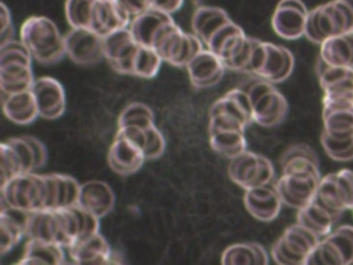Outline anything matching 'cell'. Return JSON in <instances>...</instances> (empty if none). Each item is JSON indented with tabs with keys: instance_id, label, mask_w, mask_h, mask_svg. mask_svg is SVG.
Masks as SVG:
<instances>
[{
	"instance_id": "cell-47",
	"label": "cell",
	"mask_w": 353,
	"mask_h": 265,
	"mask_svg": "<svg viewBox=\"0 0 353 265\" xmlns=\"http://www.w3.org/2000/svg\"><path fill=\"white\" fill-rule=\"evenodd\" d=\"M183 1L185 0H153V7L167 14H172L183 6Z\"/></svg>"
},
{
	"instance_id": "cell-23",
	"label": "cell",
	"mask_w": 353,
	"mask_h": 265,
	"mask_svg": "<svg viewBox=\"0 0 353 265\" xmlns=\"http://www.w3.org/2000/svg\"><path fill=\"white\" fill-rule=\"evenodd\" d=\"M266 59L256 77L268 80L270 83H281L287 80L294 70V55L292 52L273 43H266Z\"/></svg>"
},
{
	"instance_id": "cell-32",
	"label": "cell",
	"mask_w": 353,
	"mask_h": 265,
	"mask_svg": "<svg viewBox=\"0 0 353 265\" xmlns=\"http://www.w3.org/2000/svg\"><path fill=\"white\" fill-rule=\"evenodd\" d=\"M208 137L211 148L228 159H233L247 150L244 130L208 128Z\"/></svg>"
},
{
	"instance_id": "cell-9",
	"label": "cell",
	"mask_w": 353,
	"mask_h": 265,
	"mask_svg": "<svg viewBox=\"0 0 353 265\" xmlns=\"http://www.w3.org/2000/svg\"><path fill=\"white\" fill-rule=\"evenodd\" d=\"M228 174L236 185L245 190L273 182L274 167L268 157L245 150L230 159Z\"/></svg>"
},
{
	"instance_id": "cell-31",
	"label": "cell",
	"mask_w": 353,
	"mask_h": 265,
	"mask_svg": "<svg viewBox=\"0 0 353 265\" xmlns=\"http://www.w3.org/2000/svg\"><path fill=\"white\" fill-rule=\"evenodd\" d=\"M65 262V247L40 240V239H29L22 258L18 264H50L58 265Z\"/></svg>"
},
{
	"instance_id": "cell-11",
	"label": "cell",
	"mask_w": 353,
	"mask_h": 265,
	"mask_svg": "<svg viewBox=\"0 0 353 265\" xmlns=\"http://www.w3.org/2000/svg\"><path fill=\"white\" fill-rule=\"evenodd\" d=\"M139 43L132 36L130 26L113 30L103 36V54L109 65L119 73L132 75L134 58Z\"/></svg>"
},
{
	"instance_id": "cell-18",
	"label": "cell",
	"mask_w": 353,
	"mask_h": 265,
	"mask_svg": "<svg viewBox=\"0 0 353 265\" xmlns=\"http://www.w3.org/2000/svg\"><path fill=\"white\" fill-rule=\"evenodd\" d=\"M132 17L119 0H97L91 30L106 36L113 30L127 28Z\"/></svg>"
},
{
	"instance_id": "cell-20",
	"label": "cell",
	"mask_w": 353,
	"mask_h": 265,
	"mask_svg": "<svg viewBox=\"0 0 353 265\" xmlns=\"http://www.w3.org/2000/svg\"><path fill=\"white\" fill-rule=\"evenodd\" d=\"M247 37L248 36L236 22L229 21L208 39L205 47L215 52L226 65L239 54V51L245 44Z\"/></svg>"
},
{
	"instance_id": "cell-41",
	"label": "cell",
	"mask_w": 353,
	"mask_h": 265,
	"mask_svg": "<svg viewBox=\"0 0 353 265\" xmlns=\"http://www.w3.org/2000/svg\"><path fill=\"white\" fill-rule=\"evenodd\" d=\"M316 72H317V77H319V81H320V86L323 90L331 87L332 84H335L338 81L353 77V68L332 66V65H328L327 62H324L320 57L317 58Z\"/></svg>"
},
{
	"instance_id": "cell-7",
	"label": "cell",
	"mask_w": 353,
	"mask_h": 265,
	"mask_svg": "<svg viewBox=\"0 0 353 265\" xmlns=\"http://www.w3.org/2000/svg\"><path fill=\"white\" fill-rule=\"evenodd\" d=\"M321 237L301 224L288 226L272 247V258L280 265H305Z\"/></svg>"
},
{
	"instance_id": "cell-40",
	"label": "cell",
	"mask_w": 353,
	"mask_h": 265,
	"mask_svg": "<svg viewBox=\"0 0 353 265\" xmlns=\"http://www.w3.org/2000/svg\"><path fill=\"white\" fill-rule=\"evenodd\" d=\"M321 146L325 153L336 161H350L353 160V138L339 139L328 135L325 131L320 135Z\"/></svg>"
},
{
	"instance_id": "cell-26",
	"label": "cell",
	"mask_w": 353,
	"mask_h": 265,
	"mask_svg": "<svg viewBox=\"0 0 353 265\" xmlns=\"http://www.w3.org/2000/svg\"><path fill=\"white\" fill-rule=\"evenodd\" d=\"M210 113L229 115L240 120L245 126L254 121L252 105H251L247 90H243V88H233L228 91L223 97H221L211 105Z\"/></svg>"
},
{
	"instance_id": "cell-3",
	"label": "cell",
	"mask_w": 353,
	"mask_h": 265,
	"mask_svg": "<svg viewBox=\"0 0 353 265\" xmlns=\"http://www.w3.org/2000/svg\"><path fill=\"white\" fill-rule=\"evenodd\" d=\"M19 37L32 57L43 65L57 63L66 55L65 36L47 17H29L21 26Z\"/></svg>"
},
{
	"instance_id": "cell-37",
	"label": "cell",
	"mask_w": 353,
	"mask_h": 265,
	"mask_svg": "<svg viewBox=\"0 0 353 265\" xmlns=\"http://www.w3.org/2000/svg\"><path fill=\"white\" fill-rule=\"evenodd\" d=\"M97 0H66L65 17L72 28L91 29Z\"/></svg>"
},
{
	"instance_id": "cell-8",
	"label": "cell",
	"mask_w": 353,
	"mask_h": 265,
	"mask_svg": "<svg viewBox=\"0 0 353 265\" xmlns=\"http://www.w3.org/2000/svg\"><path fill=\"white\" fill-rule=\"evenodd\" d=\"M353 264V226L332 229L309 254L305 265H349Z\"/></svg>"
},
{
	"instance_id": "cell-4",
	"label": "cell",
	"mask_w": 353,
	"mask_h": 265,
	"mask_svg": "<svg viewBox=\"0 0 353 265\" xmlns=\"http://www.w3.org/2000/svg\"><path fill=\"white\" fill-rule=\"evenodd\" d=\"M353 30V0H332L310 10L305 37L314 44Z\"/></svg>"
},
{
	"instance_id": "cell-24",
	"label": "cell",
	"mask_w": 353,
	"mask_h": 265,
	"mask_svg": "<svg viewBox=\"0 0 353 265\" xmlns=\"http://www.w3.org/2000/svg\"><path fill=\"white\" fill-rule=\"evenodd\" d=\"M3 112L15 124H29L40 116L32 90L15 94L3 92Z\"/></svg>"
},
{
	"instance_id": "cell-39",
	"label": "cell",
	"mask_w": 353,
	"mask_h": 265,
	"mask_svg": "<svg viewBox=\"0 0 353 265\" xmlns=\"http://www.w3.org/2000/svg\"><path fill=\"white\" fill-rule=\"evenodd\" d=\"M0 157H1V184L21 174H26L25 166L18 152L14 149V146L8 141L1 142Z\"/></svg>"
},
{
	"instance_id": "cell-19",
	"label": "cell",
	"mask_w": 353,
	"mask_h": 265,
	"mask_svg": "<svg viewBox=\"0 0 353 265\" xmlns=\"http://www.w3.org/2000/svg\"><path fill=\"white\" fill-rule=\"evenodd\" d=\"M72 261L77 264H110L113 262V251L106 239L99 233L90 235L77 240L68 248Z\"/></svg>"
},
{
	"instance_id": "cell-42",
	"label": "cell",
	"mask_w": 353,
	"mask_h": 265,
	"mask_svg": "<svg viewBox=\"0 0 353 265\" xmlns=\"http://www.w3.org/2000/svg\"><path fill=\"white\" fill-rule=\"evenodd\" d=\"M223 265H236V264H256L252 243H236L229 246L221 257Z\"/></svg>"
},
{
	"instance_id": "cell-17",
	"label": "cell",
	"mask_w": 353,
	"mask_h": 265,
	"mask_svg": "<svg viewBox=\"0 0 353 265\" xmlns=\"http://www.w3.org/2000/svg\"><path fill=\"white\" fill-rule=\"evenodd\" d=\"M281 197L276 184H266L244 190V206L247 211L258 221H273L281 208Z\"/></svg>"
},
{
	"instance_id": "cell-22",
	"label": "cell",
	"mask_w": 353,
	"mask_h": 265,
	"mask_svg": "<svg viewBox=\"0 0 353 265\" xmlns=\"http://www.w3.org/2000/svg\"><path fill=\"white\" fill-rule=\"evenodd\" d=\"M114 192L103 181H88L81 184L77 204L98 218L108 215L114 207Z\"/></svg>"
},
{
	"instance_id": "cell-48",
	"label": "cell",
	"mask_w": 353,
	"mask_h": 265,
	"mask_svg": "<svg viewBox=\"0 0 353 265\" xmlns=\"http://www.w3.org/2000/svg\"><path fill=\"white\" fill-rule=\"evenodd\" d=\"M252 248H254L256 265H266L269 262V255L266 248L259 243H252Z\"/></svg>"
},
{
	"instance_id": "cell-33",
	"label": "cell",
	"mask_w": 353,
	"mask_h": 265,
	"mask_svg": "<svg viewBox=\"0 0 353 265\" xmlns=\"http://www.w3.org/2000/svg\"><path fill=\"white\" fill-rule=\"evenodd\" d=\"M296 222L314 232L317 236H327L336 222V218L324 210L314 200H310L305 207L296 213Z\"/></svg>"
},
{
	"instance_id": "cell-6",
	"label": "cell",
	"mask_w": 353,
	"mask_h": 265,
	"mask_svg": "<svg viewBox=\"0 0 353 265\" xmlns=\"http://www.w3.org/2000/svg\"><path fill=\"white\" fill-rule=\"evenodd\" d=\"M247 92L255 123L263 127H273L284 121L288 113V104L273 83L259 79L247 88Z\"/></svg>"
},
{
	"instance_id": "cell-5",
	"label": "cell",
	"mask_w": 353,
	"mask_h": 265,
	"mask_svg": "<svg viewBox=\"0 0 353 265\" xmlns=\"http://www.w3.org/2000/svg\"><path fill=\"white\" fill-rule=\"evenodd\" d=\"M203 46L199 36L183 32L172 18L159 28L152 41V47L163 61L172 66H186L196 54L204 50Z\"/></svg>"
},
{
	"instance_id": "cell-12",
	"label": "cell",
	"mask_w": 353,
	"mask_h": 265,
	"mask_svg": "<svg viewBox=\"0 0 353 265\" xmlns=\"http://www.w3.org/2000/svg\"><path fill=\"white\" fill-rule=\"evenodd\" d=\"M309 10L302 0H280L272 15V28L277 36L295 40L305 36Z\"/></svg>"
},
{
	"instance_id": "cell-34",
	"label": "cell",
	"mask_w": 353,
	"mask_h": 265,
	"mask_svg": "<svg viewBox=\"0 0 353 265\" xmlns=\"http://www.w3.org/2000/svg\"><path fill=\"white\" fill-rule=\"evenodd\" d=\"M317 204H320L324 210H327L331 215H334L336 219L342 215V213L346 208L343 196L339 190V186L335 179V173L327 174L325 177H321L317 190L313 196V199Z\"/></svg>"
},
{
	"instance_id": "cell-30",
	"label": "cell",
	"mask_w": 353,
	"mask_h": 265,
	"mask_svg": "<svg viewBox=\"0 0 353 265\" xmlns=\"http://www.w3.org/2000/svg\"><path fill=\"white\" fill-rule=\"evenodd\" d=\"M168 19H171V14H167L161 10L152 7L148 11L131 19L130 30L132 32V36L138 43L152 47V41L156 32Z\"/></svg>"
},
{
	"instance_id": "cell-29",
	"label": "cell",
	"mask_w": 353,
	"mask_h": 265,
	"mask_svg": "<svg viewBox=\"0 0 353 265\" xmlns=\"http://www.w3.org/2000/svg\"><path fill=\"white\" fill-rule=\"evenodd\" d=\"M229 21L232 19L225 10L212 6H201L193 12L192 30L203 40L205 46L208 39Z\"/></svg>"
},
{
	"instance_id": "cell-43",
	"label": "cell",
	"mask_w": 353,
	"mask_h": 265,
	"mask_svg": "<svg viewBox=\"0 0 353 265\" xmlns=\"http://www.w3.org/2000/svg\"><path fill=\"white\" fill-rule=\"evenodd\" d=\"M146 132V145H145V156L146 160H153L160 157L165 150V139L156 124H150L145 128Z\"/></svg>"
},
{
	"instance_id": "cell-15",
	"label": "cell",
	"mask_w": 353,
	"mask_h": 265,
	"mask_svg": "<svg viewBox=\"0 0 353 265\" xmlns=\"http://www.w3.org/2000/svg\"><path fill=\"white\" fill-rule=\"evenodd\" d=\"M185 68L192 86L199 90L218 84L226 69L223 61L208 48L196 54Z\"/></svg>"
},
{
	"instance_id": "cell-2",
	"label": "cell",
	"mask_w": 353,
	"mask_h": 265,
	"mask_svg": "<svg viewBox=\"0 0 353 265\" xmlns=\"http://www.w3.org/2000/svg\"><path fill=\"white\" fill-rule=\"evenodd\" d=\"M3 203L29 213L58 208L55 174H21L1 184Z\"/></svg>"
},
{
	"instance_id": "cell-44",
	"label": "cell",
	"mask_w": 353,
	"mask_h": 265,
	"mask_svg": "<svg viewBox=\"0 0 353 265\" xmlns=\"http://www.w3.org/2000/svg\"><path fill=\"white\" fill-rule=\"evenodd\" d=\"M335 179L347 210H353V171L343 168L335 173Z\"/></svg>"
},
{
	"instance_id": "cell-10",
	"label": "cell",
	"mask_w": 353,
	"mask_h": 265,
	"mask_svg": "<svg viewBox=\"0 0 353 265\" xmlns=\"http://www.w3.org/2000/svg\"><path fill=\"white\" fill-rule=\"evenodd\" d=\"M66 55L81 66H90L98 63L103 54V36L87 29V28H72L65 35Z\"/></svg>"
},
{
	"instance_id": "cell-46",
	"label": "cell",
	"mask_w": 353,
	"mask_h": 265,
	"mask_svg": "<svg viewBox=\"0 0 353 265\" xmlns=\"http://www.w3.org/2000/svg\"><path fill=\"white\" fill-rule=\"evenodd\" d=\"M134 18L153 7V0H119Z\"/></svg>"
},
{
	"instance_id": "cell-13",
	"label": "cell",
	"mask_w": 353,
	"mask_h": 265,
	"mask_svg": "<svg viewBox=\"0 0 353 265\" xmlns=\"http://www.w3.org/2000/svg\"><path fill=\"white\" fill-rule=\"evenodd\" d=\"M321 177L313 174H281L276 188L283 204L299 210L314 196Z\"/></svg>"
},
{
	"instance_id": "cell-16",
	"label": "cell",
	"mask_w": 353,
	"mask_h": 265,
	"mask_svg": "<svg viewBox=\"0 0 353 265\" xmlns=\"http://www.w3.org/2000/svg\"><path fill=\"white\" fill-rule=\"evenodd\" d=\"M145 160L146 156L142 146L125 137L114 135L108 152V164L114 173L120 175L134 174L143 166Z\"/></svg>"
},
{
	"instance_id": "cell-35",
	"label": "cell",
	"mask_w": 353,
	"mask_h": 265,
	"mask_svg": "<svg viewBox=\"0 0 353 265\" xmlns=\"http://www.w3.org/2000/svg\"><path fill=\"white\" fill-rule=\"evenodd\" d=\"M323 131L334 138H353V109L323 110Z\"/></svg>"
},
{
	"instance_id": "cell-38",
	"label": "cell",
	"mask_w": 353,
	"mask_h": 265,
	"mask_svg": "<svg viewBox=\"0 0 353 265\" xmlns=\"http://www.w3.org/2000/svg\"><path fill=\"white\" fill-rule=\"evenodd\" d=\"M128 124L139 127L154 124V112L142 102H132L121 110L117 119V127Z\"/></svg>"
},
{
	"instance_id": "cell-28",
	"label": "cell",
	"mask_w": 353,
	"mask_h": 265,
	"mask_svg": "<svg viewBox=\"0 0 353 265\" xmlns=\"http://www.w3.org/2000/svg\"><path fill=\"white\" fill-rule=\"evenodd\" d=\"M319 57L332 66L353 68V30L324 40Z\"/></svg>"
},
{
	"instance_id": "cell-45",
	"label": "cell",
	"mask_w": 353,
	"mask_h": 265,
	"mask_svg": "<svg viewBox=\"0 0 353 265\" xmlns=\"http://www.w3.org/2000/svg\"><path fill=\"white\" fill-rule=\"evenodd\" d=\"M0 17H1V43L14 39V28L11 23V12L8 7L1 3L0 4Z\"/></svg>"
},
{
	"instance_id": "cell-36",
	"label": "cell",
	"mask_w": 353,
	"mask_h": 265,
	"mask_svg": "<svg viewBox=\"0 0 353 265\" xmlns=\"http://www.w3.org/2000/svg\"><path fill=\"white\" fill-rule=\"evenodd\" d=\"M161 62H164L163 58L159 55V52L153 47L143 46L139 43L138 51L134 58L132 76L152 79L157 75L161 66Z\"/></svg>"
},
{
	"instance_id": "cell-14",
	"label": "cell",
	"mask_w": 353,
	"mask_h": 265,
	"mask_svg": "<svg viewBox=\"0 0 353 265\" xmlns=\"http://www.w3.org/2000/svg\"><path fill=\"white\" fill-rule=\"evenodd\" d=\"M36 98L39 115L43 119L54 120L63 115L66 109V97L62 84L50 76L37 77L32 86Z\"/></svg>"
},
{
	"instance_id": "cell-25",
	"label": "cell",
	"mask_w": 353,
	"mask_h": 265,
	"mask_svg": "<svg viewBox=\"0 0 353 265\" xmlns=\"http://www.w3.org/2000/svg\"><path fill=\"white\" fill-rule=\"evenodd\" d=\"M280 164L283 170L281 174H313L321 177L319 157L316 152L305 144L290 146L281 156Z\"/></svg>"
},
{
	"instance_id": "cell-27",
	"label": "cell",
	"mask_w": 353,
	"mask_h": 265,
	"mask_svg": "<svg viewBox=\"0 0 353 265\" xmlns=\"http://www.w3.org/2000/svg\"><path fill=\"white\" fill-rule=\"evenodd\" d=\"M32 63L28 62H1L0 88L4 94H15L30 90L34 83Z\"/></svg>"
},
{
	"instance_id": "cell-1",
	"label": "cell",
	"mask_w": 353,
	"mask_h": 265,
	"mask_svg": "<svg viewBox=\"0 0 353 265\" xmlns=\"http://www.w3.org/2000/svg\"><path fill=\"white\" fill-rule=\"evenodd\" d=\"M97 232H99V218L76 204L30 213L26 235L29 239H40L69 248L77 240Z\"/></svg>"
},
{
	"instance_id": "cell-21",
	"label": "cell",
	"mask_w": 353,
	"mask_h": 265,
	"mask_svg": "<svg viewBox=\"0 0 353 265\" xmlns=\"http://www.w3.org/2000/svg\"><path fill=\"white\" fill-rule=\"evenodd\" d=\"M30 213L3 203L0 213V251L4 255L26 235Z\"/></svg>"
}]
</instances>
